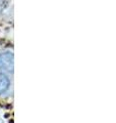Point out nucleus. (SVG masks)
I'll return each mask as SVG.
<instances>
[{
	"instance_id": "f257e3e1",
	"label": "nucleus",
	"mask_w": 116,
	"mask_h": 123,
	"mask_svg": "<svg viewBox=\"0 0 116 123\" xmlns=\"http://www.w3.org/2000/svg\"><path fill=\"white\" fill-rule=\"evenodd\" d=\"M13 55L11 52H5L0 55V69L7 72H13L14 63Z\"/></svg>"
},
{
	"instance_id": "7ed1b4c3",
	"label": "nucleus",
	"mask_w": 116,
	"mask_h": 123,
	"mask_svg": "<svg viewBox=\"0 0 116 123\" xmlns=\"http://www.w3.org/2000/svg\"><path fill=\"white\" fill-rule=\"evenodd\" d=\"M0 123H3V122H2V121H1V120H0Z\"/></svg>"
},
{
	"instance_id": "f03ea898",
	"label": "nucleus",
	"mask_w": 116,
	"mask_h": 123,
	"mask_svg": "<svg viewBox=\"0 0 116 123\" xmlns=\"http://www.w3.org/2000/svg\"><path fill=\"white\" fill-rule=\"evenodd\" d=\"M9 87V80L7 76L0 73V94L4 93Z\"/></svg>"
}]
</instances>
